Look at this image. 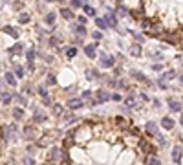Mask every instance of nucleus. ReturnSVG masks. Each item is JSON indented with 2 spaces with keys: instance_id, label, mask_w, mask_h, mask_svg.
Segmentation results:
<instances>
[{
  "instance_id": "5fc2aeb1",
  "label": "nucleus",
  "mask_w": 183,
  "mask_h": 165,
  "mask_svg": "<svg viewBox=\"0 0 183 165\" xmlns=\"http://www.w3.org/2000/svg\"><path fill=\"white\" fill-rule=\"evenodd\" d=\"M139 97H141V99H143V101H148V96H147V94H143V92H141V94H139Z\"/></svg>"
},
{
  "instance_id": "c03bdc74",
  "label": "nucleus",
  "mask_w": 183,
  "mask_h": 165,
  "mask_svg": "<svg viewBox=\"0 0 183 165\" xmlns=\"http://www.w3.org/2000/svg\"><path fill=\"white\" fill-rule=\"evenodd\" d=\"M4 165H20V162H18V160H15V158H9V160H7Z\"/></svg>"
},
{
  "instance_id": "ddd939ff",
  "label": "nucleus",
  "mask_w": 183,
  "mask_h": 165,
  "mask_svg": "<svg viewBox=\"0 0 183 165\" xmlns=\"http://www.w3.org/2000/svg\"><path fill=\"white\" fill-rule=\"evenodd\" d=\"M22 50H24V44H22V42H16V44H13L11 48H7V55H9V57H15V55L22 53Z\"/></svg>"
},
{
  "instance_id": "9d476101",
  "label": "nucleus",
  "mask_w": 183,
  "mask_h": 165,
  "mask_svg": "<svg viewBox=\"0 0 183 165\" xmlns=\"http://www.w3.org/2000/svg\"><path fill=\"white\" fill-rule=\"evenodd\" d=\"M170 156H172V162L176 165H181V160H183V147L181 145H174L172 151H170Z\"/></svg>"
},
{
  "instance_id": "bf43d9fd",
  "label": "nucleus",
  "mask_w": 183,
  "mask_h": 165,
  "mask_svg": "<svg viewBox=\"0 0 183 165\" xmlns=\"http://www.w3.org/2000/svg\"><path fill=\"white\" fill-rule=\"evenodd\" d=\"M5 88V81H0V90H4Z\"/></svg>"
},
{
  "instance_id": "393cba45",
  "label": "nucleus",
  "mask_w": 183,
  "mask_h": 165,
  "mask_svg": "<svg viewBox=\"0 0 183 165\" xmlns=\"http://www.w3.org/2000/svg\"><path fill=\"white\" fill-rule=\"evenodd\" d=\"M176 77H178L176 70H167V72L161 75V79H163V81H170V79H176Z\"/></svg>"
},
{
  "instance_id": "052dcab7",
  "label": "nucleus",
  "mask_w": 183,
  "mask_h": 165,
  "mask_svg": "<svg viewBox=\"0 0 183 165\" xmlns=\"http://www.w3.org/2000/svg\"><path fill=\"white\" fill-rule=\"evenodd\" d=\"M180 125H181V127H183V116H181V118H180Z\"/></svg>"
},
{
  "instance_id": "c756f323",
  "label": "nucleus",
  "mask_w": 183,
  "mask_h": 165,
  "mask_svg": "<svg viewBox=\"0 0 183 165\" xmlns=\"http://www.w3.org/2000/svg\"><path fill=\"white\" fill-rule=\"evenodd\" d=\"M95 26L99 28V31H104V29H108V24L104 22V18H95Z\"/></svg>"
},
{
  "instance_id": "1a4fd4ad",
  "label": "nucleus",
  "mask_w": 183,
  "mask_h": 165,
  "mask_svg": "<svg viewBox=\"0 0 183 165\" xmlns=\"http://www.w3.org/2000/svg\"><path fill=\"white\" fill-rule=\"evenodd\" d=\"M99 66H101V68H114V66H115V59H114L112 55L101 53V57H99Z\"/></svg>"
},
{
  "instance_id": "09e8293b",
  "label": "nucleus",
  "mask_w": 183,
  "mask_h": 165,
  "mask_svg": "<svg viewBox=\"0 0 183 165\" xmlns=\"http://www.w3.org/2000/svg\"><path fill=\"white\" fill-rule=\"evenodd\" d=\"M59 44V39L57 37H49V46H57Z\"/></svg>"
},
{
  "instance_id": "49530a36",
  "label": "nucleus",
  "mask_w": 183,
  "mask_h": 165,
  "mask_svg": "<svg viewBox=\"0 0 183 165\" xmlns=\"http://www.w3.org/2000/svg\"><path fill=\"white\" fill-rule=\"evenodd\" d=\"M42 105H46V107H51L53 103H51V97H42Z\"/></svg>"
},
{
  "instance_id": "7c9ffc66",
  "label": "nucleus",
  "mask_w": 183,
  "mask_h": 165,
  "mask_svg": "<svg viewBox=\"0 0 183 165\" xmlns=\"http://www.w3.org/2000/svg\"><path fill=\"white\" fill-rule=\"evenodd\" d=\"M64 51H66V57H68V59H73V57L77 55V48H75V46H68Z\"/></svg>"
},
{
  "instance_id": "c9c22d12",
  "label": "nucleus",
  "mask_w": 183,
  "mask_h": 165,
  "mask_svg": "<svg viewBox=\"0 0 183 165\" xmlns=\"http://www.w3.org/2000/svg\"><path fill=\"white\" fill-rule=\"evenodd\" d=\"M44 22H46V24H55V13H48V15L44 17Z\"/></svg>"
},
{
  "instance_id": "2eb2a0df",
  "label": "nucleus",
  "mask_w": 183,
  "mask_h": 165,
  "mask_svg": "<svg viewBox=\"0 0 183 165\" xmlns=\"http://www.w3.org/2000/svg\"><path fill=\"white\" fill-rule=\"evenodd\" d=\"M46 121H48V116H46L44 112H40V110L35 108V114H33V121H31V123L37 125V123H46Z\"/></svg>"
},
{
  "instance_id": "a18cd8bd",
  "label": "nucleus",
  "mask_w": 183,
  "mask_h": 165,
  "mask_svg": "<svg viewBox=\"0 0 183 165\" xmlns=\"http://www.w3.org/2000/svg\"><path fill=\"white\" fill-rule=\"evenodd\" d=\"M110 99H112V101H117V103H119V101H123V97H121L119 94H112V96H110Z\"/></svg>"
},
{
  "instance_id": "f3484780",
  "label": "nucleus",
  "mask_w": 183,
  "mask_h": 165,
  "mask_svg": "<svg viewBox=\"0 0 183 165\" xmlns=\"http://www.w3.org/2000/svg\"><path fill=\"white\" fill-rule=\"evenodd\" d=\"M51 116H55V118L64 116V107H62L60 103H53V105H51Z\"/></svg>"
},
{
  "instance_id": "39448f33",
  "label": "nucleus",
  "mask_w": 183,
  "mask_h": 165,
  "mask_svg": "<svg viewBox=\"0 0 183 165\" xmlns=\"http://www.w3.org/2000/svg\"><path fill=\"white\" fill-rule=\"evenodd\" d=\"M110 92L106 90V88H99V90H95L93 92V99H92V105L95 107V105H103V103H106V101H110Z\"/></svg>"
},
{
  "instance_id": "de8ad7c7",
  "label": "nucleus",
  "mask_w": 183,
  "mask_h": 165,
  "mask_svg": "<svg viewBox=\"0 0 183 165\" xmlns=\"http://www.w3.org/2000/svg\"><path fill=\"white\" fill-rule=\"evenodd\" d=\"M40 165H66V163H64L62 160H60V162H57V163H53V162H46V160H44V162H42Z\"/></svg>"
},
{
  "instance_id": "423d86ee",
  "label": "nucleus",
  "mask_w": 183,
  "mask_h": 165,
  "mask_svg": "<svg viewBox=\"0 0 183 165\" xmlns=\"http://www.w3.org/2000/svg\"><path fill=\"white\" fill-rule=\"evenodd\" d=\"M22 138H24L26 141L37 140V127H35V123H26V125H24V129H22Z\"/></svg>"
},
{
  "instance_id": "f03ea898",
  "label": "nucleus",
  "mask_w": 183,
  "mask_h": 165,
  "mask_svg": "<svg viewBox=\"0 0 183 165\" xmlns=\"http://www.w3.org/2000/svg\"><path fill=\"white\" fill-rule=\"evenodd\" d=\"M126 7L147 37L183 50V0H137Z\"/></svg>"
},
{
  "instance_id": "f704fd0d",
  "label": "nucleus",
  "mask_w": 183,
  "mask_h": 165,
  "mask_svg": "<svg viewBox=\"0 0 183 165\" xmlns=\"http://www.w3.org/2000/svg\"><path fill=\"white\" fill-rule=\"evenodd\" d=\"M20 165H35L33 156H26V158H22V160H20Z\"/></svg>"
},
{
  "instance_id": "3c124183",
  "label": "nucleus",
  "mask_w": 183,
  "mask_h": 165,
  "mask_svg": "<svg viewBox=\"0 0 183 165\" xmlns=\"http://www.w3.org/2000/svg\"><path fill=\"white\" fill-rule=\"evenodd\" d=\"M81 6H82L81 0H71V7H81Z\"/></svg>"
},
{
  "instance_id": "f257e3e1",
  "label": "nucleus",
  "mask_w": 183,
  "mask_h": 165,
  "mask_svg": "<svg viewBox=\"0 0 183 165\" xmlns=\"http://www.w3.org/2000/svg\"><path fill=\"white\" fill-rule=\"evenodd\" d=\"M66 165H147L156 141L126 116H92L60 140Z\"/></svg>"
},
{
  "instance_id": "f8f14e48",
  "label": "nucleus",
  "mask_w": 183,
  "mask_h": 165,
  "mask_svg": "<svg viewBox=\"0 0 183 165\" xmlns=\"http://www.w3.org/2000/svg\"><path fill=\"white\" fill-rule=\"evenodd\" d=\"M174 127H176V121H174L170 116H165V118L161 119V129H163V130H174Z\"/></svg>"
},
{
  "instance_id": "58836bf2",
  "label": "nucleus",
  "mask_w": 183,
  "mask_h": 165,
  "mask_svg": "<svg viewBox=\"0 0 183 165\" xmlns=\"http://www.w3.org/2000/svg\"><path fill=\"white\" fill-rule=\"evenodd\" d=\"M82 9H84V13H86L88 17H95V9H93V7H90V6H82Z\"/></svg>"
},
{
  "instance_id": "9b49d317",
  "label": "nucleus",
  "mask_w": 183,
  "mask_h": 165,
  "mask_svg": "<svg viewBox=\"0 0 183 165\" xmlns=\"http://www.w3.org/2000/svg\"><path fill=\"white\" fill-rule=\"evenodd\" d=\"M82 99L81 97H71L70 101H66V107L71 110V112H75V110H79V108H82Z\"/></svg>"
},
{
  "instance_id": "4c0bfd02",
  "label": "nucleus",
  "mask_w": 183,
  "mask_h": 165,
  "mask_svg": "<svg viewBox=\"0 0 183 165\" xmlns=\"http://www.w3.org/2000/svg\"><path fill=\"white\" fill-rule=\"evenodd\" d=\"M26 152H27V156H33V154L37 152V145H35V143L27 145V147H26Z\"/></svg>"
},
{
  "instance_id": "e433bc0d",
  "label": "nucleus",
  "mask_w": 183,
  "mask_h": 165,
  "mask_svg": "<svg viewBox=\"0 0 183 165\" xmlns=\"http://www.w3.org/2000/svg\"><path fill=\"white\" fill-rule=\"evenodd\" d=\"M75 33H77V35H81V37H84L88 31H86V28H84V26H81V24H79V26H75Z\"/></svg>"
},
{
  "instance_id": "b1692460",
  "label": "nucleus",
  "mask_w": 183,
  "mask_h": 165,
  "mask_svg": "<svg viewBox=\"0 0 183 165\" xmlns=\"http://www.w3.org/2000/svg\"><path fill=\"white\" fill-rule=\"evenodd\" d=\"M132 77H134V79H137V81H141V83H145V84H150L148 77H147V75H143V73H137L136 70H132Z\"/></svg>"
},
{
  "instance_id": "bb28decb",
  "label": "nucleus",
  "mask_w": 183,
  "mask_h": 165,
  "mask_svg": "<svg viewBox=\"0 0 183 165\" xmlns=\"http://www.w3.org/2000/svg\"><path fill=\"white\" fill-rule=\"evenodd\" d=\"M13 101L18 103L20 107H26V105H27V99H26L24 96H20V94H13Z\"/></svg>"
},
{
  "instance_id": "13d9d810",
  "label": "nucleus",
  "mask_w": 183,
  "mask_h": 165,
  "mask_svg": "<svg viewBox=\"0 0 183 165\" xmlns=\"http://www.w3.org/2000/svg\"><path fill=\"white\" fill-rule=\"evenodd\" d=\"M154 107H156V108H159V107H161V103H159V99H154Z\"/></svg>"
},
{
  "instance_id": "aec40b11",
  "label": "nucleus",
  "mask_w": 183,
  "mask_h": 165,
  "mask_svg": "<svg viewBox=\"0 0 183 165\" xmlns=\"http://www.w3.org/2000/svg\"><path fill=\"white\" fill-rule=\"evenodd\" d=\"M141 51H143V50H141V44H139V42H134V44L130 46V55H132V57H141Z\"/></svg>"
},
{
  "instance_id": "dca6fc26",
  "label": "nucleus",
  "mask_w": 183,
  "mask_h": 165,
  "mask_svg": "<svg viewBox=\"0 0 183 165\" xmlns=\"http://www.w3.org/2000/svg\"><path fill=\"white\" fill-rule=\"evenodd\" d=\"M104 22L108 24V28H117V18H115V11H110L104 17Z\"/></svg>"
},
{
  "instance_id": "6ab92c4d",
  "label": "nucleus",
  "mask_w": 183,
  "mask_h": 165,
  "mask_svg": "<svg viewBox=\"0 0 183 165\" xmlns=\"http://www.w3.org/2000/svg\"><path fill=\"white\" fill-rule=\"evenodd\" d=\"M169 108H170L172 112H181V110H183V105H181V101L169 99Z\"/></svg>"
},
{
  "instance_id": "a878e982",
  "label": "nucleus",
  "mask_w": 183,
  "mask_h": 165,
  "mask_svg": "<svg viewBox=\"0 0 183 165\" xmlns=\"http://www.w3.org/2000/svg\"><path fill=\"white\" fill-rule=\"evenodd\" d=\"M0 99H2L4 105H9V103H13V94H9V92H2V94H0Z\"/></svg>"
},
{
  "instance_id": "8fccbe9b",
  "label": "nucleus",
  "mask_w": 183,
  "mask_h": 165,
  "mask_svg": "<svg viewBox=\"0 0 183 165\" xmlns=\"http://www.w3.org/2000/svg\"><path fill=\"white\" fill-rule=\"evenodd\" d=\"M48 83H49V84H55V83H57V79H55V75H51V73H48Z\"/></svg>"
},
{
  "instance_id": "cd10ccee",
  "label": "nucleus",
  "mask_w": 183,
  "mask_h": 165,
  "mask_svg": "<svg viewBox=\"0 0 183 165\" xmlns=\"http://www.w3.org/2000/svg\"><path fill=\"white\" fill-rule=\"evenodd\" d=\"M125 105H126L128 108H136V96H132V94L126 96V97H125Z\"/></svg>"
},
{
  "instance_id": "4468645a",
  "label": "nucleus",
  "mask_w": 183,
  "mask_h": 165,
  "mask_svg": "<svg viewBox=\"0 0 183 165\" xmlns=\"http://www.w3.org/2000/svg\"><path fill=\"white\" fill-rule=\"evenodd\" d=\"M4 81H5V84H9V86H16V84H18V79L15 77L13 72H5V73H4Z\"/></svg>"
},
{
  "instance_id": "72a5a7b5",
  "label": "nucleus",
  "mask_w": 183,
  "mask_h": 165,
  "mask_svg": "<svg viewBox=\"0 0 183 165\" xmlns=\"http://www.w3.org/2000/svg\"><path fill=\"white\" fill-rule=\"evenodd\" d=\"M31 20V15L29 13H22V15H18V22L20 24H27Z\"/></svg>"
},
{
  "instance_id": "603ef678",
  "label": "nucleus",
  "mask_w": 183,
  "mask_h": 165,
  "mask_svg": "<svg viewBox=\"0 0 183 165\" xmlns=\"http://www.w3.org/2000/svg\"><path fill=\"white\" fill-rule=\"evenodd\" d=\"M79 24L84 26V24H86V17H79Z\"/></svg>"
},
{
  "instance_id": "20e7f679",
  "label": "nucleus",
  "mask_w": 183,
  "mask_h": 165,
  "mask_svg": "<svg viewBox=\"0 0 183 165\" xmlns=\"http://www.w3.org/2000/svg\"><path fill=\"white\" fill-rule=\"evenodd\" d=\"M46 162H53V163H57V162H60L62 160V149H60V143L59 145H51V149L46 152V158H44Z\"/></svg>"
},
{
  "instance_id": "864d4df0",
  "label": "nucleus",
  "mask_w": 183,
  "mask_h": 165,
  "mask_svg": "<svg viewBox=\"0 0 183 165\" xmlns=\"http://www.w3.org/2000/svg\"><path fill=\"white\" fill-rule=\"evenodd\" d=\"M73 44H82V39H79V37H75V39H73Z\"/></svg>"
},
{
  "instance_id": "ea45409f",
  "label": "nucleus",
  "mask_w": 183,
  "mask_h": 165,
  "mask_svg": "<svg viewBox=\"0 0 183 165\" xmlns=\"http://www.w3.org/2000/svg\"><path fill=\"white\" fill-rule=\"evenodd\" d=\"M26 70H27L29 73H33V72L37 70V66H35V62H33V61H31V62H27V66H26Z\"/></svg>"
},
{
  "instance_id": "7ed1b4c3",
  "label": "nucleus",
  "mask_w": 183,
  "mask_h": 165,
  "mask_svg": "<svg viewBox=\"0 0 183 165\" xmlns=\"http://www.w3.org/2000/svg\"><path fill=\"white\" fill-rule=\"evenodd\" d=\"M57 136H59V130H57V129H53V130H46L42 136H38V138L35 140L37 149H42V147L53 145V141H55V138H57Z\"/></svg>"
},
{
  "instance_id": "473e14b6",
  "label": "nucleus",
  "mask_w": 183,
  "mask_h": 165,
  "mask_svg": "<svg viewBox=\"0 0 183 165\" xmlns=\"http://www.w3.org/2000/svg\"><path fill=\"white\" fill-rule=\"evenodd\" d=\"M35 55H37V50H35V48H29V50L26 51V59H27V62L35 61Z\"/></svg>"
},
{
  "instance_id": "6e6552de",
  "label": "nucleus",
  "mask_w": 183,
  "mask_h": 165,
  "mask_svg": "<svg viewBox=\"0 0 183 165\" xmlns=\"http://www.w3.org/2000/svg\"><path fill=\"white\" fill-rule=\"evenodd\" d=\"M143 130H145V132H147L152 140H154L158 134H161V132H159V129H158V123H156V121H147V123H145V127H143Z\"/></svg>"
},
{
  "instance_id": "680f3d73",
  "label": "nucleus",
  "mask_w": 183,
  "mask_h": 165,
  "mask_svg": "<svg viewBox=\"0 0 183 165\" xmlns=\"http://www.w3.org/2000/svg\"><path fill=\"white\" fill-rule=\"evenodd\" d=\"M180 83L183 84V75H180Z\"/></svg>"
},
{
  "instance_id": "6e6d98bb",
  "label": "nucleus",
  "mask_w": 183,
  "mask_h": 165,
  "mask_svg": "<svg viewBox=\"0 0 183 165\" xmlns=\"http://www.w3.org/2000/svg\"><path fill=\"white\" fill-rule=\"evenodd\" d=\"M154 59H158V61H161V59H163V55H161V53H159V51H158V53H156V55H154Z\"/></svg>"
},
{
  "instance_id": "a211bd4d",
  "label": "nucleus",
  "mask_w": 183,
  "mask_h": 165,
  "mask_svg": "<svg viewBox=\"0 0 183 165\" xmlns=\"http://www.w3.org/2000/svg\"><path fill=\"white\" fill-rule=\"evenodd\" d=\"M11 116H13V119H15V121H22V119H24V116H26V112H24V108L16 107V108H13Z\"/></svg>"
},
{
  "instance_id": "412c9836",
  "label": "nucleus",
  "mask_w": 183,
  "mask_h": 165,
  "mask_svg": "<svg viewBox=\"0 0 183 165\" xmlns=\"http://www.w3.org/2000/svg\"><path fill=\"white\" fill-rule=\"evenodd\" d=\"M4 145H5V127H4V125H2V121H0V156H2Z\"/></svg>"
},
{
  "instance_id": "e2e57ef3",
  "label": "nucleus",
  "mask_w": 183,
  "mask_h": 165,
  "mask_svg": "<svg viewBox=\"0 0 183 165\" xmlns=\"http://www.w3.org/2000/svg\"><path fill=\"white\" fill-rule=\"evenodd\" d=\"M0 103H2V99H0Z\"/></svg>"
},
{
  "instance_id": "5701e85b",
  "label": "nucleus",
  "mask_w": 183,
  "mask_h": 165,
  "mask_svg": "<svg viewBox=\"0 0 183 165\" xmlns=\"http://www.w3.org/2000/svg\"><path fill=\"white\" fill-rule=\"evenodd\" d=\"M60 15H62V18H66V20H71L75 15H73V11H71V7H62L60 9Z\"/></svg>"
},
{
  "instance_id": "2f4dec72",
  "label": "nucleus",
  "mask_w": 183,
  "mask_h": 165,
  "mask_svg": "<svg viewBox=\"0 0 183 165\" xmlns=\"http://www.w3.org/2000/svg\"><path fill=\"white\" fill-rule=\"evenodd\" d=\"M37 94H38L40 97H49V96H48V86H46V84L37 86Z\"/></svg>"
},
{
  "instance_id": "a19ab883",
  "label": "nucleus",
  "mask_w": 183,
  "mask_h": 165,
  "mask_svg": "<svg viewBox=\"0 0 183 165\" xmlns=\"http://www.w3.org/2000/svg\"><path fill=\"white\" fill-rule=\"evenodd\" d=\"M90 97H93V94H92L90 90H84V92L81 94V99H90Z\"/></svg>"
},
{
  "instance_id": "c85d7f7f",
  "label": "nucleus",
  "mask_w": 183,
  "mask_h": 165,
  "mask_svg": "<svg viewBox=\"0 0 183 165\" xmlns=\"http://www.w3.org/2000/svg\"><path fill=\"white\" fill-rule=\"evenodd\" d=\"M2 31H4V33H7V35H9V37H13V39H18V31H16V29H13L11 26H5Z\"/></svg>"
},
{
  "instance_id": "4be33fe9",
  "label": "nucleus",
  "mask_w": 183,
  "mask_h": 165,
  "mask_svg": "<svg viewBox=\"0 0 183 165\" xmlns=\"http://www.w3.org/2000/svg\"><path fill=\"white\" fill-rule=\"evenodd\" d=\"M15 77L16 79H22L24 75H26V66H20V64H15Z\"/></svg>"
},
{
  "instance_id": "4d7b16f0",
  "label": "nucleus",
  "mask_w": 183,
  "mask_h": 165,
  "mask_svg": "<svg viewBox=\"0 0 183 165\" xmlns=\"http://www.w3.org/2000/svg\"><path fill=\"white\" fill-rule=\"evenodd\" d=\"M152 68H154V70H156V72H159V70H161V68H163V66H161V64H154V66H152Z\"/></svg>"
},
{
  "instance_id": "79ce46f5",
  "label": "nucleus",
  "mask_w": 183,
  "mask_h": 165,
  "mask_svg": "<svg viewBox=\"0 0 183 165\" xmlns=\"http://www.w3.org/2000/svg\"><path fill=\"white\" fill-rule=\"evenodd\" d=\"M92 37H93V40H101L103 39V31H93Z\"/></svg>"
},
{
  "instance_id": "0eeeda50",
  "label": "nucleus",
  "mask_w": 183,
  "mask_h": 165,
  "mask_svg": "<svg viewBox=\"0 0 183 165\" xmlns=\"http://www.w3.org/2000/svg\"><path fill=\"white\" fill-rule=\"evenodd\" d=\"M97 46H99V42H90V44H84V46H82L84 55H86L88 59H95V57H97Z\"/></svg>"
},
{
  "instance_id": "37998d69",
  "label": "nucleus",
  "mask_w": 183,
  "mask_h": 165,
  "mask_svg": "<svg viewBox=\"0 0 183 165\" xmlns=\"http://www.w3.org/2000/svg\"><path fill=\"white\" fill-rule=\"evenodd\" d=\"M117 88H119V90H125V88H128V86H126V83H125L123 79H119V81H117Z\"/></svg>"
}]
</instances>
